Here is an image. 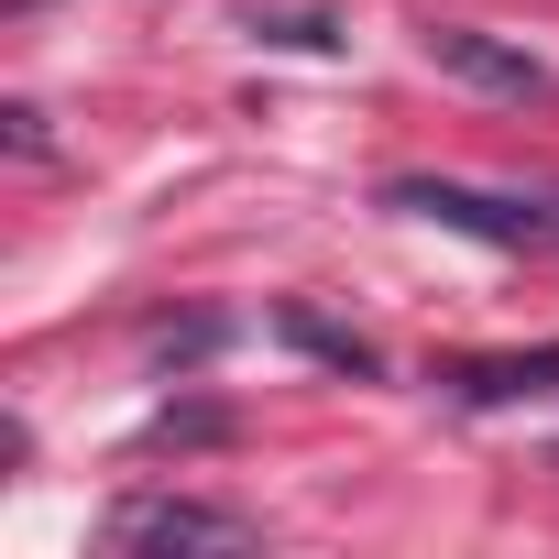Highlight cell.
Instances as JSON below:
<instances>
[{
  "label": "cell",
  "mask_w": 559,
  "mask_h": 559,
  "mask_svg": "<svg viewBox=\"0 0 559 559\" xmlns=\"http://www.w3.org/2000/svg\"><path fill=\"white\" fill-rule=\"evenodd\" d=\"M417 45H428V67H450V78H461V88H483V99H548V67H537L526 45L483 34V23H428Z\"/></svg>",
  "instance_id": "obj_3"
},
{
  "label": "cell",
  "mask_w": 559,
  "mask_h": 559,
  "mask_svg": "<svg viewBox=\"0 0 559 559\" xmlns=\"http://www.w3.org/2000/svg\"><path fill=\"white\" fill-rule=\"evenodd\" d=\"M384 209L406 219H439L461 241H493V252H559V198H515V187H461V176H395Z\"/></svg>",
  "instance_id": "obj_1"
},
{
  "label": "cell",
  "mask_w": 559,
  "mask_h": 559,
  "mask_svg": "<svg viewBox=\"0 0 559 559\" xmlns=\"http://www.w3.org/2000/svg\"><path fill=\"white\" fill-rule=\"evenodd\" d=\"M110 548H143V559H252L263 526L230 515V504H198V493H121L99 515Z\"/></svg>",
  "instance_id": "obj_2"
},
{
  "label": "cell",
  "mask_w": 559,
  "mask_h": 559,
  "mask_svg": "<svg viewBox=\"0 0 559 559\" xmlns=\"http://www.w3.org/2000/svg\"><path fill=\"white\" fill-rule=\"evenodd\" d=\"M274 341H297V352H308V362H330V373H384V352H373L362 330L319 319V308H274Z\"/></svg>",
  "instance_id": "obj_5"
},
{
  "label": "cell",
  "mask_w": 559,
  "mask_h": 559,
  "mask_svg": "<svg viewBox=\"0 0 559 559\" xmlns=\"http://www.w3.org/2000/svg\"><path fill=\"white\" fill-rule=\"evenodd\" d=\"M461 406H515V395H559V341H537V352H472V362H450L439 373Z\"/></svg>",
  "instance_id": "obj_4"
},
{
  "label": "cell",
  "mask_w": 559,
  "mask_h": 559,
  "mask_svg": "<svg viewBox=\"0 0 559 559\" xmlns=\"http://www.w3.org/2000/svg\"><path fill=\"white\" fill-rule=\"evenodd\" d=\"M252 45H286V56H341L352 34L330 12H252Z\"/></svg>",
  "instance_id": "obj_6"
},
{
  "label": "cell",
  "mask_w": 559,
  "mask_h": 559,
  "mask_svg": "<svg viewBox=\"0 0 559 559\" xmlns=\"http://www.w3.org/2000/svg\"><path fill=\"white\" fill-rule=\"evenodd\" d=\"M143 439H154V450H176V439L198 450V439H230V417H219V406H165V417H154Z\"/></svg>",
  "instance_id": "obj_7"
}]
</instances>
